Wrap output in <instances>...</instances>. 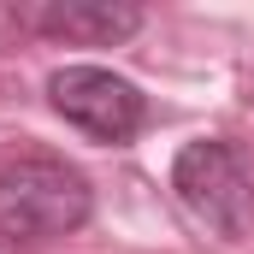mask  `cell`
<instances>
[{"instance_id": "3957f363", "label": "cell", "mask_w": 254, "mask_h": 254, "mask_svg": "<svg viewBox=\"0 0 254 254\" xmlns=\"http://www.w3.org/2000/svg\"><path fill=\"white\" fill-rule=\"evenodd\" d=\"M48 101L71 130H83L89 142H107V148L136 142V130L148 125V95L107 65H60L48 77Z\"/></svg>"}, {"instance_id": "277c9868", "label": "cell", "mask_w": 254, "mask_h": 254, "mask_svg": "<svg viewBox=\"0 0 254 254\" xmlns=\"http://www.w3.org/2000/svg\"><path fill=\"white\" fill-rule=\"evenodd\" d=\"M24 24L54 36V42H83V48H113L142 30V6L125 0H48V6H24Z\"/></svg>"}, {"instance_id": "7a4b0ae2", "label": "cell", "mask_w": 254, "mask_h": 254, "mask_svg": "<svg viewBox=\"0 0 254 254\" xmlns=\"http://www.w3.org/2000/svg\"><path fill=\"white\" fill-rule=\"evenodd\" d=\"M172 195L207 237L237 243L249 225V166L225 136H201L184 142L172 160Z\"/></svg>"}, {"instance_id": "6da1fadb", "label": "cell", "mask_w": 254, "mask_h": 254, "mask_svg": "<svg viewBox=\"0 0 254 254\" xmlns=\"http://www.w3.org/2000/svg\"><path fill=\"white\" fill-rule=\"evenodd\" d=\"M95 213V190L77 166L54 154H24L0 166V237L6 243H48L83 231Z\"/></svg>"}]
</instances>
